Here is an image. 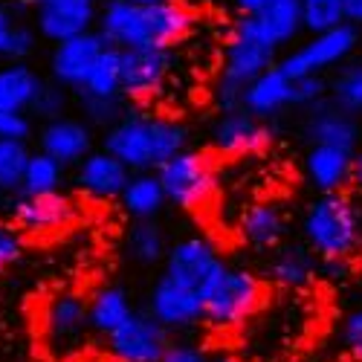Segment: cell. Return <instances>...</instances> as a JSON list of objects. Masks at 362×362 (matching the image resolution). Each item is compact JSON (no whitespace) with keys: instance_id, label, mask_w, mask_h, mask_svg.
<instances>
[{"instance_id":"cell-18","label":"cell","mask_w":362,"mask_h":362,"mask_svg":"<svg viewBox=\"0 0 362 362\" xmlns=\"http://www.w3.org/2000/svg\"><path fill=\"white\" fill-rule=\"evenodd\" d=\"M99 21L96 4H76V6H38L33 9V23L38 38L49 44H64L84 33H93Z\"/></svg>"},{"instance_id":"cell-29","label":"cell","mask_w":362,"mask_h":362,"mask_svg":"<svg viewBox=\"0 0 362 362\" xmlns=\"http://www.w3.org/2000/svg\"><path fill=\"white\" fill-rule=\"evenodd\" d=\"M76 96H90V99H125L122 96V49L107 47L96 67L90 70L84 87Z\"/></svg>"},{"instance_id":"cell-1","label":"cell","mask_w":362,"mask_h":362,"mask_svg":"<svg viewBox=\"0 0 362 362\" xmlns=\"http://www.w3.org/2000/svg\"><path fill=\"white\" fill-rule=\"evenodd\" d=\"M99 29L107 47L116 49H171L194 29V12L186 4L139 6L134 0H107L99 12Z\"/></svg>"},{"instance_id":"cell-34","label":"cell","mask_w":362,"mask_h":362,"mask_svg":"<svg viewBox=\"0 0 362 362\" xmlns=\"http://www.w3.org/2000/svg\"><path fill=\"white\" fill-rule=\"evenodd\" d=\"M29 157H33V151H29L26 139H0V192L4 194H21Z\"/></svg>"},{"instance_id":"cell-48","label":"cell","mask_w":362,"mask_h":362,"mask_svg":"<svg viewBox=\"0 0 362 362\" xmlns=\"http://www.w3.org/2000/svg\"><path fill=\"white\" fill-rule=\"evenodd\" d=\"M6 200H12V197H9V194H4V192H0V206H4Z\"/></svg>"},{"instance_id":"cell-19","label":"cell","mask_w":362,"mask_h":362,"mask_svg":"<svg viewBox=\"0 0 362 362\" xmlns=\"http://www.w3.org/2000/svg\"><path fill=\"white\" fill-rule=\"evenodd\" d=\"M87 298L78 293H58L47 301L44 330L55 348H73L87 330Z\"/></svg>"},{"instance_id":"cell-12","label":"cell","mask_w":362,"mask_h":362,"mask_svg":"<svg viewBox=\"0 0 362 362\" xmlns=\"http://www.w3.org/2000/svg\"><path fill=\"white\" fill-rule=\"evenodd\" d=\"M171 49H122V96L131 102H148L163 93L171 76Z\"/></svg>"},{"instance_id":"cell-22","label":"cell","mask_w":362,"mask_h":362,"mask_svg":"<svg viewBox=\"0 0 362 362\" xmlns=\"http://www.w3.org/2000/svg\"><path fill=\"white\" fill-rule=\"evenodd\" d=\"M238 232L252 250H279L287 235V215L279 203H252L238 221Z\"/></svg>"},{"instance_id":"cell-45","label":"cell","mask_w":362,"mask_h":362,"mask_svg":"<svg viewBox=\"0 0 362 362\" xmlns=\"http://www.w3.org/2000/svg\"><path fill=\"white\" fill-rule=\"evenodd\" d=\"M33 9L38 6H76V4H96V0H29Z\"/></svg>"},{"instance_id":"cell-24","label":"cell","mask_w":362,"mask_h":362,"mask_svg":"<svg viewBox=\"0 0 362 362\" xmlns=\"http://www.w3.org/2000/svg\"><path fill=\"white\" fill-rule=\"evenodd\" d=\"M316 269H319V258L305 244H290V247H279L276 255L269 258L267 276L276 287L298 290L316 279Z\"/></svg>"},{"instance_id":"cell-23","label":"cell","mask_w":362,"mask_h":362,"mask_svg":"<svg viewBox=\"0 0 362 362\" xmlns=\"http://www.w3.org/2000/svg\"><path fill=\"white\" fill-rule=\"evenodd\" d=\"M41 87H44L41 73L33 70L26 62L4 64L0 67V113L26 116L29 110H33Z\"/></svg>"},{"instance_id":"cell-9","label":"cell","mask_w":362,"mask_h":362,"mask_svg":"<svg viewBox=\"0 0 362 362\" xmlns=\"http://www.w3.org/2000/svg\"><path fill=\"white\" fill-rule=\"evenodd\" d=\"M78 215L76 200L64 192L55 194H15L9 200V218L18 232L26 235H52L67 229Z\"/></svg>"},{"instance_id":"cell-46","label":"cell","mask_w":362,"mask_h":362,"mask_svg":"<svg viewBox=\"0 0 362 362\" xmlns=\"http://www.w3.org/2000/svg\"><path fill=\"white\" fill-rule=\"evenodd\" d=\"M209 362H247V359L235 354H215V356H209Z\"/></svg>"},{"instance_id":"cell-32","label":"cell","mask_w":362,"mask_h":362,"mask_svg":"<svg viewBox=\"0 0 362 362\" xmlns=\"http://www.w3.org/2000/svg\"><path fill=\"white\" fill-rule=\"evenodd\" d=\"M151 142H154V165L160 168L189 148V128L168 116H151Z\"/></svg>"},{"instance_id":"cell-6","label":"cell","mask_w":362,"mask_h":362,"mask_svg":"<svg viewBox=\"0 0 362 362\" xmlns=\"http://www.w3.org/2000/svg\"><path fill=\"white\" fill-rule=\"evenodd\" d=\"M359 47V29L351 23H342L327 33L310 35L298 49L279 58V67L290 78H305V76H322L327 70H337L351 62V55Z\"/></svg>"},{"instance_id":"cell-25","label":"cell","mask_w":362,"mask_h":362,"mask_svg":"<svg viewBox=\"0 0 362 362\" xmlns=\"http://www.w3.org/2000/svg\"><path fill=\"white\" fill-rule=\"evenodd\" d=\"M131 313H134V305L125 287L105 284L87 298V325L102 337H110L119 325L131 319Z\"/></svg>"},{"instance_id":"cell-20","label":"cell","mask_w":362,"mask_h":362,"mask_svg":"<svg viewBox=\"0 0 362 362\" xmlns=\"http://www.w3.org/2000/svg\"><path fill=\"white\" fill-rule=\"evenodd\" d=\"M240 107L264 119V122H269V119L279 116L284 107H293V78L279 64H273L244 90Z\"/></svg>"},{"instance_id":"cell-28","label":"cell","mask_w":362,"mask_h":362,"mask_svg":"<svg viewBox=\"0 0 362 362\" xmlns=\"http://www.w3.org/2000/svg\"><path fill=\"white\" fill-rule=\"evenodd\" d=\"M267 35L276 41V47L293 44L305 33V18H301V0H267L264 9L255 15Z\"/></svg>"},{"instance_id":"cell-42","label":"cell","mask_w":362,"mask_h":362,"mask_svg":"<svg viewBox=\"0 0 362 362\" xmlns=\"http://www.w3.org/2000/svg\"><path fill=\"white\" fill-rule=\"evenodd\" d=\"M319 269H322V273H327V279H339V281L348 279V273H351L348 261H322Z\"/></svg>"},{"instance_id":"cell-4","label":"cell","mask_w":362,"mask_h":362,"mask_svg":"<svg viewBox=\"0 0 362 362\" xmlns=\"http://www.w3.org/2000/svg\"><path fill=\"white\" fill-rule=\"evenodd\" d=\"M203 298V322L218 330H232L250 322L264 308V281L247 267H223L200 293Z\"/></svg>"},{"instance_id":"cell-14","label":"cell","mask_w":362,"mask_h":362,"mask_svg":"<svg viewBox=\"0 0 362 362\" xmlns=\"http://www.w3.org/2000/svg\"><path fill=\"white\" fill-rule=\"evenodd\" d=\"M148 313L165 330H183L203 322V298L197 290L180 284L168 276H160L148 296Z\"/></svg>"},{"instance_id":"cell-37","label":"cell","mask_w":362,"mask_h":362,"mask_svg":"<svg viewBox=\"0 0 362 362\" xmlns=\"http://www.w3.org/2000/svg\"><path fill=\"white\" fill-rule=\"evenodd\" d=\"M327 99V81L322 76H305L293 78V107H316Z\"/></svg>"},{"instance_id":"cell-30","label":"cell","mask_w":362,"mask_h":362,"mask_svg":"<svg viewBox=\"0 0 362 362\" xmlns=\"http://www.w3.org/2000/svg\"><path fill=\"white\" fill-rule=\"evenodd\" d=\"M125 252L139 267H154L165 261L168 244H165L163 226L157 221H134L125 235Z\"/></svg>"},{"instance_id":"cell-16","label":"cell","mask_w":362,"mask_h":362,"mask_svg":"<svg viewBox=\"0 0 362 362\" xmlns=\"http://www.w3.org/2000/svg\"><path fill=\"white\" fill-rule=\"evenodd\" d=\"M305 136L310 145H327V148H342L348 154H356L359 145V122L356 116L339 110L330 99L308 110L305 119Z\"/></svg>"},{"instance_id":"cell-39","label":"cell","mask_w":362,"mask_h":362,"mask_svg":"<svg viewBox=\"0 0 362 362\" xmlns=\"http://www.w3.org/2000/svg\"><path fill=\"white\" fill-rule=\"evenodd\" d=\"M339 337H342V345L345 351L362 362V308L351 310L345 319H342V330H339Z\"/></svg>"},{"instance_id":"cell-31","label":"cell","mask_w":362,"mask_h":362,"mask_svg":"<svg viewBox=\"0 0 362 362\" xmlns=\"http://www.w3.org/2000/svg\"><path fill=\"white\" fill-rule=\"evenodd\" d=\"M327 99L351 116H362V62L342 64L327 81Z\"/></svg>"},{"instance_id":"cell-2","label":"cell","mask_w":362,"mask_h":362,"mask_svg":"<svg viewBox=\"0 0 362 362\" xmlns=\"http://www.w3.org/2000/svg\"><path fill=\"white\" fill-rule=\"evenodd\" d=\"M279 62V47L267 35L258 18H238L229 29L226 49H223V67L215 87V102L221 113L240 110L244 90Z\"/></svg>"},{"instance_id":"cell-8","label":"cell","mask_w":362,"mask_h":362,"mask_svg":"<svg viewBox=\"0 0 362 362\" xmlns=\"http://www.w3.org/2000/svg\"><path fill=\"white\" fill-rule=\"evenodd\" d=\"M163 264H165L163 276L186 284L197 293H203V287L226 267L221 250L203 235H189V238L174 240V244L168 247V252H165Z\"/></svg>"},{"instance_id":"cell-7","label":"cell","mask_w":362,"mask_h":362,"mask_svg":"<svg viewBox=\"0 0 362 362\" xmlns=\"http://www.w3.org/2000/svg\"><path fill=\"white\" fill-rule=\"evenodd\" d=\"M107 339V354L116 362H163L171 339L168 330L148 310H134Z\"/></svg>"},{"instance_id":"cell-43","label":"cell","mask_w":362,"mask_h":362,"mask_svg":"<svg viewBox=\"0 0 362 362\" xmlns=\"http://www.w3.org/2000/svg\"><path fill=\"white\" fill-rule=\"evenodd\" d=\"M345 21L351 26H362V0H345Z\"/></svg>"},{"instance_id":"cell-11","label":"cell","mask_w":362,"mask_h":362,"mask_svg":"<svg viewBox=\"0 0 362 362\" xmlns=\"http://www.w3.org/2000/svg\"><path fill=\"white\" fill-rule=\"evenodd\" d=\"M209 139H212V148L221 157H250V154H261V151L273 145L276 131L269 128V122L240 107V110L221 113L215 119Z\"/></svg>"},{"instance_id":"cell-38","label":"cell","mask_w":362,"mask_h":362,"mask_svg":"<svg viewBox=\"0 0 362 362\" xmlns=\"http://www.w3.org/2000/svg\"><path fill=\"white\" fill-rule=\"evenodd\" d=\"M23 255V238L21 232L6 223V221H0V273H6L9 267H15Z\"/></svg>"},{"instance_id":"cell-21","label":"cell","mask_w":362,"mask_h":362,"mask_svg":"<svg viewBox=\"0 0 362 362\" xmlns=\"http://www.w3.org/2000/svg\"><path fill=\"white\" fill-rule=\"evenodd\" d=\"M351 165L354 154L342 148L310 145V151L305 154V177L319 194L345 192V186H351Z\"/></svg>"},{"instance_id":"cell-10","label":"cell","mask_w":362,"mask_h":362,"mask_svg":"<svg viewBox=\"0 0 362 362\" xmlns=\"http://www.w3.org/2000/svg\"><path fill=\"white\" fill-rule=\"evenodd\" d=\"M102 151L116 157L131 174L157 171L154 142H151V116H145L139 110H125V116L105 131Z\"/></svg>"},{"instance_id":"cell-47","label":"cell","mask_w":362,"mask_h":362,"mask_svg":"<svg viewBox=\"0 0 362 362\" xmlns=\"http://www.w3.org/2000/svg\"><path fill=\"white\" fill-rule=\"evenodd\" d=\"M139 6H163V4H177V0H134Z\"/></svg>"},{"instance_id":"cell-33","label":"cell","mask_w":362,"mask_h":362,"mask_svg":"<svg viewBox=\"0 0 362 362\" xmlns=\"http://www.w3.org/2000/svg\"><path fill=\"white\" fill-rule=\"evenodd\" d=\"M62 183H64V165L47 157L44 151H33L23 174L21 194H55L62 192Z\"/></svg>"},{"instance_id":"cell-36","label":"cell","mask_w":362,"mask_h":362,"mask_svg":"<svg viewBox=\"0 0 362 362\" xmlns=\"http://www.w3.org/2000/svg\"><path fill=\"white\" fill-rule=\"evenodd\" d=\"M67 105H70L67 90L62 84H55V81H44L41 93H38V99H35V105H33V110H29V113L38 116L41 122L47 125V122H52V119L67 116Z\"/></svg>"},{"instance_id":"cell-40","label":"cell","mask_w":362,"mask_h":362,"mask_svg":"<svg viewBox=\"0 0 362 362\" xmlns=\"http://www.w3.org/2000/svg\"><path fill=\"white\" fill-rule=\"evenodd\" d=\"M163 362H209V356L189 342H177V345H168Z\"/></svg>"},{"instance_id":"cell-27","label":"cell","mask_w":362,"mask_h":362,"mask_svg":"<svg viewBox=\"0 0 362 362\" xmlns=\"http://www.w3.org/2000/svg\"><path fill=\"white\" fill-rule=\"evenodd\" d=\"M38 47V33L33 23L15 15L12 4L0 0V58L9 64H21Z\"/></svg>"},{"instance_id":"cell-44","label":"cell","mask_w":362,"mask_h":362,"mask_svg":"<svg viewBox=\"0 0 362 362\" xmlns=\"http://www.w3.org/2000/svg\"><path fill=\"white\" fill-rule=\"evenodd\" d=\"M351 186L362 194V148H356V154H354V165H351Z\"/></svg>"},{"instance_id":"cell-26","label":"cell","mask_w":362,"mask_h":362,"mask_svg":"<svg viewBox=\"0 0 362 362\" xmlns=\"http://www.w3.org/2000/svg\"><path fill=\"white\" fill-rule=\"evenodd\" d=\"M125 215L131 221H157V215L165 209V192L160 186V180L154 171H142V174H131L128 186L119 197Z\"/></svg>"},{"instance_id":"cell-5","label":"cell","mask_w":362,"mask_h":362,"mask_svg":"<svg viewBox=\"0 0 362 362\" xmlns=\"http://www.w3.org/2000/svg\"><path fill=\"white\" fill-rule=\"evenodd\" d=\"M157 180L165 192V200L183 212H200L215 200L218 192V174L209 154L194 148H186L183 154L171 157L165 165H160Z\"/></svg>"},{"instance_id":"cell-41","label":"cell","mask_w":362,"mask_h":362,"mask_svg":"<svg viewBox=\"0 0 362 362\" xmlns=\"http://www.w3.org/2000/svg\"><path fill=\"white\" fill-rule=\"evenodd\" d=\"M264 4H267V0H232L238 18H255L264 9Z\"/></svg>"},{"instance_id":"cell-3","label":"cell","mask_w":362,"mask_h":362,"mask_svg":"<svg viewBox=\"0 0 362 362\" xmlns=\"http://www.w3.org/2000/svg\"><path fill=\"white\" fill-rule=\"evenodd\" d=\"M301 235L319 261H345L362 240L359 209L345 192L319 194L301 215Z\"/></svg>"},{"instance_id":"cell-15","label":"cell","mask_w":362,"mask_h":362,"mask_svg":"<svg viewBox=\"0 0 362 362\" xmlns=\"http://www.w3.org/2000/svg\"><path fill=\"white\" fill-rule=\"evenodd\" d=\"M38 151H44L47 157L62 163L64 168L78 165L84 157L93 154V128L76 116L52 119L38 131Z\"/></svg>"},{"instance_id":"cell-17","label":"cell","mask_w":362,"mask_h":362,"mask_svg":"<svg viewBox=\"0 0 362 362\" xmlns=\"http://www.w3.org/2000/svg\"><path fill=\"white\" fill-rule=\"evenodd\" d=\"M131 180V171L110 157L107 151H93L76 165V186L90 200H119Z\"/></svg>"},{"instance_id":"cell-35","label":"cell","mask_w":362,"mask_h":362,"mask_svg":"<svg viewBox=\"0 0 362 362\" xmlns=\"http://www.w3.org/2000/svg\"><path fill=\"white\" fill-rule=\"evenodd\" d=\"M301 18H305V33L319 35L327 29H337L345 21V0H301Z\"/></svg>"},{"instance_id":"cell-13","label":"cell","mask_w":362,"mask_h":362,"mask_svg":"<svg viewBox=\"0 0 362 362\" xmlns=\"http://www.w3.org/2000/svg\"><path fill=\"white\" fill-rule=\"evenodd\" d=\"M107 49L105 38L96 33H84L78 38H70L64 44H55L49 55V76L55 84H62L64 90H78L84 87L90 70L96 67L99 55Z\"/></svg>"}]
</instances>
